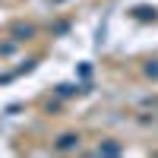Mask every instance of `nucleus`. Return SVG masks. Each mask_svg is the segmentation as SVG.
<instances>
[{"mask_svg": "<svg viewBox=\"0 0 158 158\" xmlns=\"http://www.w3.org/2000/svg\"><path fill=\"white\" fill-rule=\"evenodd\" d=\"M57 146H60V149H70V146H76V136H63V139L57 142Z\"/></svg>", "mask_w": 158, "mask_h": 158, "instance_id": "obj_1", "label": "nucleus"}]
</instances>
